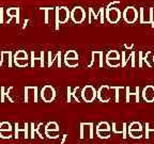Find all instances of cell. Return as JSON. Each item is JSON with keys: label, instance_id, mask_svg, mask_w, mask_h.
<instances>
[{"label": "cell", "instance_id": "6da1fadb", "mask_svg": "<svg viewBox=\"0 0 154 144\" xmlns=\"http://www.w3.org/2000/svg\"><path fill=\"white\" fill-rule=\"evenodd\" d=\"M71 18V11L66 7H56L55 9V29L59 30L61 24H65Z\"/></svg>", "mask_w": 154, "mask_h": 144}, {"label": "cell", "instance_id": "7a4b0ae2", "mask_svg": "<svg viewBox=\"0 0 154 144\" xmlns=\"http://www.w3.org/2000/svg\"><path fill=\"white\" fill-rule=\"evenodd\" d=\"M105 18L110 24H117L122 18V12L117 7H110L105 9Z\"/></svg>", "mask_w": 154, "mask_h": 144}, {"label": "cell", "instance_id": "3957f363", "mask_svg": "<svg viewBox=\"0 0 154 144\" xmlns=\"http://www.w3.org/2000/svg\"><path fill=\"white\" fill-rule=\"evenodd\" d=\"M122 18L128 24H134L139 18V11L135 7H126L122 12Z\"/></svg>", "mask_w": 154, "mask_h": 144}, {"label": "cell", "instance_id": "277c9868", "mask_svg": "<svg viewBox=\"0 0 154 144\" xmlns=\"http://www.w3.org/2000/svg\"><path fill=\"white\" fill-rule=\"evenodd\" d=\"M99 20L100 24L104 25L105 22V8H100L99 12H94L93 8H89L88 9V22L92 24V22H96Z\"/></svg>", "mask_w": 154, "mask_h": 144}, {"label": "cell", "instance_id": "5b68a950", "mask_svg": "<svg viewBox=\"0 0 154 144\" xmlns=\"http://www.w3.org/2000/svg\"><path fill=\"white\" fill-rule=\"evenodd\" d=\"M96 97H97V91H96V89L93 86L88 84V86H84L82 89V98L84 101L92 103Z\"/></svg>", "mask_w": 154, "mask_h": 144}, {"label": "cell", "instance_id": "8992f818", "mask_svg": "<svg viewBox=\"0 0 154 144\" xmlns=\"http://www.w3.org/2000/svg\"><path fill=\"white\" fill-rule=\"evenodd\" d=\"M86 10L82 7L77 5V7L73 8L72 11H71V19L75 24H82V22H84L86 20Z\"/></svg>", "mask_w": 154, "mask_h": 144}, {"label": "cell", "instance_id": "52a82bcc", "mask_svg": "<svg viewBox=\"0 0 154 144\" xmlns=\"http://www.w3.org/2000/svg\"><path fill=\"white\" fill-rule=\"evenodd\" d=\"M41 97H42V99H43V101H45V103H51L56 97L55 88L49 86V84L44 86L41 91Z\"/></svg>", "mask_w": 154, "mask_h": 144}, {"label": "cell", "instance_id": "ba28073f", "mask_svg": "<svg viewBox=\"0 0 154 144\" xmlns=\"http://www.w3.org/2000/svg\"><path fill=\"white\" fill-rule=\"evenodd\" d=\"M38 86H26L25 88V103H38Z\"/></svg>", "mask_w": 154, "mask_h": 144}, {"label": "cell", "instance_id": "9c48e42d", "mask_svg": "<svg viewBox=\"0 0 154 144\" xmlns=\"http://www.w3.org/2000/svg\"><path fill=\"white\" fill-rule=\"evenodd\" d=\"M93 123H80V139H85V138L92 139L93 138Z\"/></svg>", "mask_w": 154, "mask_h": 144}, {"label": "cell", "instance_id": "30bf717a", "mask_svg": "<svg viewBox=\"0 0 154 144\" xmlns=\"http://www.w3.org/2000/svg\"><path fill=\"white\" fill-rule=\"evenodd\" d=\"M110 86H102L99 90H97V98H99L100 101L102 103H108L111 98H112V96L110 94Z\"/></svg>", "mask_w": 154, "mask_h": 144}, {"label": "cell", "instance_id": "8fae6325", "mask_svg": "<svg viewBox=\"0 0 154 144\" xmlns=\"http://www.w3.org/2000/svg\"><path fill=\"white\" fill-rule=\"evenodd\" d=\"M0 67H12L13 64V55L10 50H3L0 53Z\"/></svg>", "mask_w": 154, "mask_h": 144}, {"label": "cell", "instance_id": "7c38bea8", "mask_svg": "<svg viewBox=\"0 0 154 144\" xmlns=\"http://www.w3.org/2000/svg\"><path fill=\"white\" fill-rule=\"evenodd\" d=\"M141 96L143 100H146L147 103H153L154 101V86L149 84L146 86L142 90Z\"/></svg>", "mask_w": 154, "mask_h": 144}, {"label": "cell", "instance_id": "4fadbf2b", "mask_svg": "<svg viewBox=\"0 0 154 144\" xmlns=\"http://www.w3.org/2000/svg\"><path fill=\"white\" fill-rule=\"evenodd\" d=\"M135 55H136V51H134V50H133L128 56V53H126V51L123 50L122 52H121V58H122V64H121V66L122 67L126 66L128 60L132 61V63H131V67L136 66V59H135Z\"/></svg>", "mask_w": 154, "mask_h": 144}, {"label": "cell", "instance_id": "5bb4252c", "mask_svg": "<svg viewBox=\"0 0 154 144\" xmlns=\"http://www.w3.org/2000/svg\"><path fill=\"white\" fill-rule=\"evenodd\" d=\"M103 51H92V53H91V62L88 64V67H92L94 65L95 66L96 65V61H97V63H99V67H103V64H104V62H103Z\"/></svg>", "mask_w": 154, "mask_h": 144}, {"label": "cell", "instance_id": "9a60e30c", "mask_svg": "<svg viewBox=\"0 0 154 144\" xmlns=\"http://www.w3.org/2000/svg\"><path fill=\"white\" fill-rule=\"evenodd\" d=\"M126 126H128L126 123H121V124L120 123H112L111 129H112L113 134H121L123 139H125V138L128 137V132H126L128 127H126Z\"/></svg>", "mask_w": 154, "mask_h": 144}, {"label": "cell", "instance_id": "2e32d148", "mask_svg": "<svg viewBox=\"0 0 154 144\" xmlns=\"http://www.w3.org/2000/svg\"><path fill=\"white\" fill-rule=\"evenodd\" d=\"M79 92V88L76 86L74 89H72L71 86H67V103H72L73 100L76 101V103H82L80 99L82 97L77 95V93Z\"/></svg>", "mask_w": 154, "mask_h": 144}, {"label": "cell", "instance_id": "e0dca14e", "mask_svg": "<svg viewBox=\"0 0 154 144\" xmlns=\"http://www.w3.org/2000/svg\"><path fill=\"white\" fill-rule=\"evenodd\" d=\"M125 101L126 103H131V97L134 96V101L135 103H139V86H136L135 88L134 93H131V88L130 86H126L125 88Z\"/></svg>", "mask_w": 154, "mask_h": 144}, {"label": "cell", "instance_id": "ac0fdd59", "mask_svg": "<svg viewBox=\"0 0 154 144\" xmlns=\"http://www.w3.org/2000/svg\"><path fill=\"white\" fill-rule=\"evenodd\" d=\"M19 13H20L19 8H16V7L9 8V9L7 10V15L9 16V19L5 22V24H9V22H11L12 18H15L16 19V24L18 25L19 24Z\"/></svg>", "mask_w": 154, "mask_h": 144}, {"label": "cell", "instance_id": "d6986e66", "mask_svg": "<svg viewBox=\"0 0 154 144\" xmlns=\"http://www.w3.org/2000/svg\"><path fill=\"white\" fill-rule=\"evenodd\" d=\"M47 56H48L47 67H51V66H53V64H54V62H55V61H57V62H58L57 67H59V68H60V67H61V56H62L61 51H58V52L56 53L55 58H53V52H51V51H48Z\"/></svg>", "mask_w": 154, "mask_h": 144}, {"label": "cell", "instance_id": "ffe728a7", "mask_svg": "<svg viewBox=\"0 0 154 144\" xmlns=\"http://www.w3.org/2000/svg\"><path fill=\"white\" fill-rule=\"evenodd\" d=\"M30 56H31V63H30V65H31V67H35L36 66V62H38V64H40V67H44V58H45V52L44 51H41L40 52V57L36 58L35 57V53H34V51H31V53H30Z\"/></svg>", "mask_w": 154, "mask_h": 144}, {"label": "cell", "instance_id": "44dd1931", "mask_svg": "<svg viewBox=\"0 0 154 144\" xmlns=\"http://www.w3.org/2000/svg\"><path fill=\"white\" fill-rule=\"evenodd\" d=\"M29 124L28 123H24L23 125V127H20V124L19 123H16L15 124V138L18 139L19 138V132H23L24 134V137L25 139H28L29 138V134H28V129H29Z\"/></svg>", "mask_w": 154, "mask_h": 144}, {"label": "cell", "instance_id": "7402d4cb", "mask_svg": "<svg viewBox=\"0 0 154 144\" xmlns=\"http://www.w3.org/2000/svg\"><path fill=\"white\" fill-rule=\"evenodd\" d=\"M150 55H151V51L150 50H148L146 55H143L142 51H138V57H139V59H138V67L143 66V62H146V65L148 67H152V64L149 62V59H148Z\"/></svg>", "mask_w": 154, "mask_h": 144}, {"label": "cell", "instance_id": "603a6c76", "mask_svg": "<svg viewBox=\"0 0 154 144\" xmlns=\"http://www.w3.org/2000/svg\"><path fill=\"white\" fill-rule=\"evenodd\" d=\"M14 60H29L28 59V53L26 50H17L14 53V57H13Z\"/></svg>", "mask_w": 154, "mask_h": 144}, {"label": "cell", "instance_id": "cb8c5ba5", "mask_svg": "<svg viewBox=\"0 0 154 144\" xmlns=\"http://www.w3.org/2000/svg\"><path fill=\"white\" fill-rule=\"evenodd\" d=\"M106 64L108 65L109 67L121 66V64H122V58H120V59H111V60H107L106 59Z\"/></svg>", "mask_w": 154, "mask_h": 144}, {"label": "cell", "instance_id": "d4e9b609", "mask_svg": "<svg viewBox=\"0 0 154 144\" xmlns=\"http://www.w3.org/2000/svg\"><path fill=\"white\" fill-rule=\"evenodd\" d=\"M40 10L45 12V19H44V22H45L46 25L51 24V19H49L51 18V15H49V13H51L53 10H55V8H40Z\"/></svg>", "mask_w": 154, "mask_h": 144}, {"label": "cell", "instance_id": "484cf974", "mask_svg": "<svg viewBox=\"0 0 154 144\" xmlns=\"http://www.w3.org/2000/svg\"><path fill=\"white\" fill-rule=\"evenodd\" d=\"M128 131H142V126L139 122H133L128 127Z\"/></svg>", "mask_w": 154, "mask_h": 144}, {"label": "cell", "instance_id": "4316f807", "mask_svg": "<svg viewBox=\"0 0 154 144\" xmlns=\"http://www.w3.org/2000/svg\"><path fill=\"white\" fill-rule=\"evenodd\" d=\"M64 60H78V53L75 50H69L65 52Z\"/></svg>", "mask_w": 154, "mask_h": 144}, {"label": "cell", "instance_id": "83f0119b", "mask_svg": "<svg viewBox=\"0 0 154 144\" xmlns=\"http://www.w3.org/2000/svg\"><path fill=\"white\" fill-rule=\"evenodd\" d=\"M121 55L117 50H109L106 55V59L107 60H111V59H120Z\"/></svg>", "mask_w": 154, "mask_h": 144}, {"label": "cell", "instance_id": "f1b7e54d", "mask_svg": "<svg viewBox=\"0 0 154 144\" xmlns=\"http://www.w3.org/2000/svg\"><path fill=\"white\" fill-rule=\"evenodd\" d=\"M100 130H110V125L107 122L99 123L97 126H96V131H100Z\"/></svg>", "mask_w": 154, "mask_h": 144}, {"label": "cell", "instance_id": "f546056e", "mask_svg": "<svg viewBox=\"0 0 154 144\" xmlns=\"http://www.w3.org/2000/svg\"><path fill=\"white\" fill-rule=\"evenodd\" d=\"M45 136L51 139H57L59 137V130H45Z\"/></svg>", "mask_w": 154, "mask_h": 144}, {"label": "cell", "instance_id": "4dcf8cb0", "mask_svg": "<svg viewBox=\"0 0 154 144\" xmlns=\"http://www.w3.org/2000/svg\"><path fill=\"white\" fill-rule=\"evenodd\" d=\"M96 134L101 139H108L110 138V130H100V131H96Z\"/></svg>", "mask_w": 154, "mask_h": 144}, {"label": "cell", "instance_id": "1f68e13d", "mask_svg": "<svg viewBox=\"0 0 154 144\" xmlns=\"http://www.w3.org/2000/svg\"><path fill=\"white\" fill-rule=\"evenodd\" d=\"M45 130H59V125L56 122H49L46 124Z\"/></svg>", "mask_w": 154, "mask_h": 144}, {"label": "cell", "instance_id": "d6a6232c", "mask_svg": "<svg viewBox=\"0 0 154 144\" xmlns=\"http://www.w3.org/2000/svg\"><path fill=\"white\" fill-rule=\"evenodd\" d=\"M13 62L18 67H26V66H28V64H29V60H14V59H13Z\"/></svg>", "mask_w": 154, "mask_h": 144}, {"label": "cell", "instance_id": "836d02e7", "mask_svg": "<svg viewBox=\"0 0 154 144\" xmlns=\"http://www.w3.org/2000/svg\"><path fill=\"white\" fill-rule=\"evenodd\" d=\"M5 130H12V126L9 122H2L0 124V131H5Z\"/></svg>", "mask_w": 154, "mask_h": 144}, {"label": "cell", "instance_id": "e575fe53", "mask_svg": "<svg viewBox=\"0 0 154 144\" xmlns=\"http://www.w3.org/2000/svg\"><path fill=\"white\" fill-rule=\"evenodd\" d=\"M128 136L133 139H140L142 138V131H128Z\"/></svg>", "mask_w": 154, "mask_h": 144}, {"label": "cell", "instance_id": "d590c367", "mask_svg": "<svg viewBox=\"0 0 154 144\" xmlns=\"http://www.w3.org/2000/svg\"><path fill=\"white\" fill-rule=\"evenodd\" d=\"M154 132V125L153 127H151V124L150 123H146V139H149L150 138V132Z\"/></svg>", "mask_w": 154, "mask_h": 144}, {"label": "cell", "instance_id": "8d00e7d4", "mask_svg": "<svg viewBox=\"0 0 154 144\" xmlns=\"http://www.w3.org/2000/svg\"><path fill=\"white\" fill-rule=\"evenodd\" d=\"M0 137L2 139H10L12 137V130H5V131H0Z\"/></svg>", "mask_w": 154, "mask_h": 144}, {"label": "cell", "instance_id": "74e56055", "mask_svg": "<svg viewBox=\"0 0 154 144\" xmlns=\"http://www.w3.org/2000/svg\"><path fill=\"white\" fill-rule=\"evenodd\" d=\"M154 8H149V22L152 28H154Z\"/></svg>", "mask_w": 154, "mask_h": 144}, {"label": "cell", "instance_id": "f35d334b", "mask_svg": "<svg viewBox=\"0 0 154 144\" xmlns=\"http://www.w3.org/2000/svg\"><path fill=\"white\" fill-rule=\"evenodd\" d=\"M64 63L69 67H76L78 66V60H64Z\"/></svg>", "mask_w": 154, "mask_h": 144}, {"label": "cell", "instance_id": "ab89813d", "mask_svg": "<svg viewBox=\"0 0 154 144\" xmlns=\"http://www.w3.org/2000/svg\"><path fill=\"white\" fill-rule=\"evenodd\" d=\"M30 129H31V131H30V138H31V139H34V134H35L34 123H31V124H30Z\"/></svg>", "mask_w": 154, "mask_h": 144}, {"label": "cell", "instance_id": "60d3db41", "mask_svg": "<svg viewBox=\"0 0 154 144\" xmlns=\"http://www.w3.org/2000/svg\"><path fill=\"white\" fill-rule=\"evenodd\" d=\"M3 13H5V9H3V8H0V24H5V20H3Z\"/></svg>", "mask_w": 154, "mask_h": 144}, {"label": "cell", "instance_id": "b9f144b4", "mask_svg": "<svg viewBox=\"0 0 154 144\" xmlns=\"http://www.w3.org/2000/svg\"><path fill=\"white\" fill-rule=\"evenodd\" d=\"M116 4H120V1H112V2L108 3V5H107V8L113 7V5H116Z\"/></svg>", "mask_w": 154, "mask_h": 144}, {"label": "cell", "instance_id": "7bdbcfd3", "mask_svg": "<svg viewBox=\"0 0 154 144\" xmlns=\"http://www.w3.org/2000/svg\"><path fill=\"white\" fill-rule=\"evenodd\" d=\"M133 47H134V44H131V45H128V44H126V45H125V48H126V49H133Z\"/></svg>", "mask_w": 154, "mask_h": 144}, {"label": "cell", "instance_id": "ee69618b", "mask_svg": "<svg viewBox=\"0 0 154 144\" xmlns=\"http://www.w3.org/2000/svg\"><path fill=\"white\" fill-rule=\"evenodd\" d=\"M66 138H67V134H63V138H62V141H61V144H64Z\"/></svg>", "mask_w": 154, "mask_h": 144}, {"label": "cell", "instance_id": "f6af8a7d", "mask_svg": "<svg viewBox=\"0 0 154 144\" xmlns=\"http://www.w3.org/2000/svg\"><path fill=\"white\" fill-rule=\"evenodd\" d=\"M152 61H153V63H154V55H153V58H152Z\"/></svg>", "mask_w": 154, "mask_h": 144}]
</instances>
